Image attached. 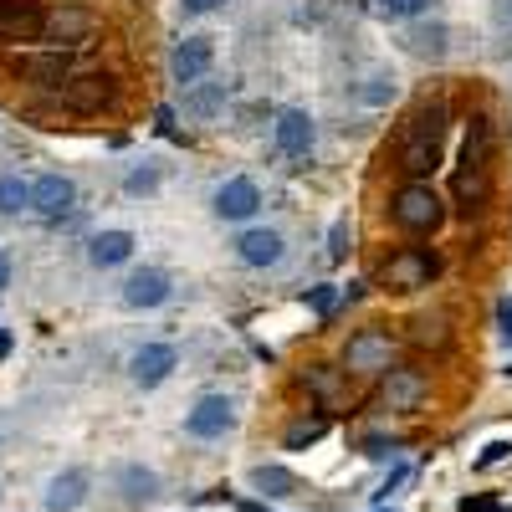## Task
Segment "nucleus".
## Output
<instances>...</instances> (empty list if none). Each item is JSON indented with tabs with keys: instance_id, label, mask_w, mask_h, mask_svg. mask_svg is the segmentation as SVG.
I'll use <instances>...</instances> for the list:
<instances>
[{
	"instance_id": "7ed1b4c3",
	"label": "nucleus",
	"mask_w": 512,
	"mask_h": 512,
	"mask_svg": "<svg viewBox=\"0 0 512 512\" xmlns=\"http://www.w3.org/2000/svg\"><path fill=\"white\" fill-rule=\"evenodd\" d=\"M390 216H395L400 231L420 236V231H436V226L446 221V210H441V195L425 185V180H405V185L395 190V200H390Z\"/></svg>"
},
{
	"instance_id": "473e14b6",
	"label": "nucleus",
	"mask_w": 512,
	"mask_h": 512,
	"mask_svg": "<svg viewBox=\"0 0 512 512\" xmlns=\"http://www.w3.org/2000/svg\"><path fill=\"white\" fill-rule=\"evenodd\" d=\"M180 6H185V16H210V11H221L226 0H180Z\"/></svg>"
},
{
	"instance_id": "9b49d317",
	"label": "nucleus",
	"mask_w": 512,
	"mask_h": 512,
	"mask_svg": "<svg viewBox=\"0 0 512 512\" xmlns=\"http://www.w3.org/2000/svg\"><path fill=\"white\" fill-rule=\"evenodd\" d=\"M256 210H262V190H256V180L236 175V180H226L216 190V216L221 221H251Z\"/></svg>"
},
{
	"instance_id": "4468645a",
	"label": "nucleus",
	"mask_w": 512,
	"mask_h": 512,
	"mask_svg": "<svg viewBox=\"0 0 512 512\" xmlns=\"http://www.w3.org/2000/svg\"><path fill=\"white\" fill-rule=\"evenodd\" d=\"M180 354L169 344H144L134 359H128V374H134V384H144V390H154V384H164L169 374H175Z\"/></svg>"
},
{
	"instance_id": "412c9836",
	"label": "nucleus",
	"mask_w": 512,
	"mask_h": 512,
	"mask_svg": "<svg viewBox=\"0 0 512 512\" xmlns=\"http://www.w3.org/2000/svg\"><path fill=\"white\" fill-rule=\"evenodd\" d=\"M221 108H226V82H190V93H185L190 118H216Z\"/></svg>"
},
{
	"instance_id": "7c9ffc66",
	"label": "nucleus",
	"mask_w": 512,
	"mask_h": 512,
	"mask_svg": "<svg viewBox=\"0 0 512 512\" xmlns=\"http://www.w3.org/2000/svg\"><path fill=\"white\" fill-rule=\"evenodd\" d=\"M497 333H502V344L512 349V297H502V308H497Z\"/></svg>"
},
{
	"instance_id": "72a5a7b5",
	"label": "nucleus",
	"mask_w": 512,
	"mask_h": 512,
	"mask_svg": "<svg viewBox=\"0 0 512 512\" xmlns=\"http://www.w3.org/2000/svg\"><path fill=\"white\" fill-rule=\"evenodd\" d=\"M303 379L313 384V390H318V395H333V384H338V379H333V374H323V369H308Z\"/></svg>"
},
{
	"instance_id": "ddd939ff",
	"label": "nucleus",
	"mask_w": 512,
	"mask_h": 512,
	"mask_svg": "<svg viewBox=\"0 0 512 512\" xmlns=\"http://www.w3.org/2000/svg\"><path fill=\"white\" fill-rule=\"evenodd\" d=\"M72 200H77V185L67 175H41L31 185V210H36V216H47V221H62L72 210Z\"/></svg>"
},
{
	"instance_id": "cd10ccee",
	"label": "nucleus",
	"mask_w": 512,
	"mask_h": 512,
	"mask_svg": "<svg viewBox=\"0 0 512 512\" xmlns=\"http://www.w3.org/2000/svg\"><path fill=\"white\" fill-rule=\"evenodd\" d=\"M308 308H313L318 318H328V313L338 308V287H313V292H308Z\"/></svg>"
},
{
	"instance_id": "f3484780",
	"label": "nucleus",
	"mask_w": 512,
	"mask_h": 512,
	"mask_svg": "<svg viewBox=\"0 0 512 512\" xmlns=\"http://www.w3.org/2000/svg\"><path fill=\"white\" fill-rule=\"evenodd\" d=\"M272 128H277V149H282V154H292V159H297V154H308V149H313V118H308L303 108L277 113V123H272Z\"/></svg>"
},
{
	"instance_id": "0eeeda50",
	"label": "nucleus",
	"mask_w": 512,
	"mask_h": 512,
	"mask_svg": "<svg viewBox=\"0 0 512 512\" xmlns=\"http://www.w3.org/2000/svg\"><path fill=\"white\" fill-rule=\"evenodd\" d=\"M41 26H47V6L41 0H0V47L41 41Z\"/></svg>"
},
{
	"instance_id": "5701e85b",
	"label": "nucleus",
	"mask_w": 512,
	"mask_h": 512,
	"mask_svg": "<svg viewBox=\"0 0 512 512\" xmlns=\"http://www.w3.org/2000/svg\"><path fill=\"white\" fill-rule=\"evenodd\" d=\"M21 210H31V185L6 175V180H0V216H21Z\"/></svg>"
},
{
	"instance_id": "6e6552de",
	"label": "nucleus",
	"mask_w": 512,
	"mask_h": 512,
	"mask_svg": "<svg viewBox=\"0 0 512 512\" xmlns=\"http://www.w3.org/2000/svg\"><path fill=\"white\" fill-rule=\"evenodd\" d=\"M236 425V405L226 395H200L190 410H185V436L190 441H221Z\"/></svg>"
},
{
	"instance_id": "f704fd0d",
	"label": "nucleus",
	"mask_w": 512,
	"mask_h": 512,
	"mask_svg": "<svg viewBox=\"0 0 512 512\" xmlns=\"http://www.w3.org/2000/svg\"><path fill=\"white\" fill-rule=\"evenodd\" d=\"M6 287H11V256L0 251V292H6Z\"/></svg>"
},
{
	"instance_id": "bb28decb",
	"label": "nucleus",
	"mask_w": 512,
	"mask_h": 512,
	"mask_svg": "<svg viewBox=\"0 0 512 512\" xmlns=\"http://www.w3.org/2000/svg\"><path fill=\"white\" fill-rule=\"evenodd\" d=\"M123 190L128 195H154L159 190V169H134V175L123 180Z\"/></svg>"
},
{
	"instance_id": "dca6fc26",
	"label": "nucleus",
	"mask_w": 512,
	"mask_h": 512,
	"mask_svg": "<svg viewBox=\"0 0 512 512\" xmlns=\"http://www.w3.org/2000/svg\"><path fill=\"white\" fill-rule=\"evenodd\" d=\"M123 303H128V308H159V303H169V277H164L159 267L134 272V277L123 282Z\"/></svg>"
},
{
	"instance_id": "f257e3e1",
	"label": "nucleus",
	"mask_w": 512,
	"mask_h": 512,
	"mask_svg": "<svg viewBox=\"0 0 512 512\" xmlns=\"http://www.w3.org/2000/svg\"><path fill=\"white\" fill-rule=\"evenodd\" d=\"M492 159H497L492 118L472 113V118H466V139H461V169H456V200H461L466 216L482 210L487 195H492Z\"/></svg>"
},
{
	"instance_id": "c9c22d12",
	"label": "nucleus",
	"mask_w": 512,
	"mask_h": 512,
	"mask_svg": "<svg viewBox=\"0 0 512 512\" xmlns=\"http://www.w3.org/2000/svg\"><path fill=\"white\" fill-rule=\"evenodd\" d=\"M11 354V333H0V359H6Z\"/></svg>"
},
{
	"instance_id": "423d86ee",
	"label": "nucleus",
	"mask_w": 512,
	"mask_h": 512,
	"mask_svg": "<svg viewBox=\"0 0 512 512\" xmlns=\"http://www.w3.org/2000/svg\"><path fill=\"white\" fill-rule=\"evenodd\" d=\"M16 72L36 88H62V82L77 77V47H52V41H41L36 52H21L16 57Z\"/></svg>"
},
{
	"instance_id": "2f4dec72",
	"label": "nucleus",
	"mask_w": 512,
	"mask_h": 512,
	"mask_svg": "<svg viewBox=\"0 0 512 512\" xmlns=\"http://www.w3.org/2000/svg\"><path fill=\"white\" fill-rule=\"evenodd\" d=\"M384 98H395V82L384 88V77H369V88H364V103H384Z\"/></svg>"
},
{
	"instance_id": "2eb2a0df",
	"label": "nucleus",
	"mask_w": 512,
	"mask_h": 512,
	"mask_svg": "<svg viewBox=\"0 0 512 512\" xmlns=\"http://www.w3.org/2000/svg\"><path fill=\"white\" fill-rule=\"evenodd\" d=\"M88 487H93V477L82 472V466H67V472L52 477V487H47V512H77L88 502Z\"/></svg>"
},
{
	"instance_id": "6ab92c4d",
	"label": "nucleus",
	"mask_w": 512,
	"mask_h": 512,
	"mask_svg": "<svg viewBox=\"0 0 512 512\" xmlns=\"http://www.w3.org/2000/svg\"><path fill=\"white\" fill-rule=\"evenodd\" d=\"M118 492H123V502H128V507H144V502H154V497H159V477L149 472V466L128 461V466H118Z\"/></svg>"
},
{
	"instance_id": "c85d7f7f",
	"label": "nucleus",
	"mask_w": 512,
	"mask_h": 512,
	"mask_svg": "<svg viewBox=\"0 0 512 512\" xmlns=\"http://www.w3.org/2000/svg\"><path fill=\"white\" fill-rule=\"evenodd\" d=\"M328 241H333L328 256H333V262H344V256H349V221H333V236Z\"/></svg>"
},
{
	"instance_id": "a878e982",
	"label": "nucleus",
	"mask_w": 512,
	"mask_h": 512,
	"mask_svg": "<svg viewBox=\"0 0 512 512\" xmlns=\"http://www.w3.org/2000/svg\"><path fill=\"white\" fill-rule=\"evenodd\" d=\"M379 6V16H390V21H410V16H420L431 0H374Z\"/></svg>"
},
{
	"instance_id": "f03ea898",
	"label": "nucleus",
	"mask_w": 512,
	"mask_h": 512,
	"mask_svg": "<svg viewBox=\"0 0 512 512\" xmlns=\"http://www.w3.org/2000/svg\"><path fill=\"white\" fill-rule=\"evenodd\" d=\"M441 139H446V108L441 103L415 108L400 128V139H395V169L405 180H425L441 159Z\"/></svg>"
},
{
	"instance_id": "b1692460",
	"label": "nucleus",
	"mask_w": 512,
	"mask_h": 512,
	"mask_svg": "<svg viewBox=\"0 0 512 512\" xmlns=\"http://www.w3.org/2000/svg\"><path fill=\"white\" fill-rule=\"evenodd\" d=\"M405 41H410L415 57H441V52H446V26H420V31H410Z\"/></svg>"
},
{
	"instance_id": "393cba45",
	"label": "nucleus",
	"mask_w": 512,
	"mask_h": 512,
	"mask_svg": "<svg viewBox=\"0 0 512 512\" xmlns=\"http://www.w3.org/2000/svg\"><path fill=\"white\" fill-rule=\"evenodd\" d=\"M323 431H328V420H323V415H318V420H303V425H292V431H287V451H303V446H313Z\"/></svg>"
},
{
	"instance_id": "4be33fe9",
	"label": "nucleus",
	"mask_w": 512,
	"mask_h": 512,
	"mask_svg": "<svg viewBox=\"0 0 512 512\" xmlns=\"http://www.w3.org/2000/svg\"><path fill=\"white\" fill-rule=\"evenodd\" d=\"M251 487L267 492V497H292V492H297V477L287 472V466H256V472H251Z\"/></svg>"
},
{
	"instance_id": "9d476101",
	"label": "nucleus",
	"mask_w": 512,
	"mask_h": 512,
	"mask_svg": "<svg viewBox=\"0 0 512 512\" xmlns=\"http://www.w3.org/2000/svg\"><path fill=\"white\" fill-rule=\"evenodd\" d=\"M384 384H379V400L390 405V410H400V415H410V410H420V400H425V374L420 369H384L379 374Z\"/></svg>"
},
{
	"instance_id": "39448f33",
	"label": "nucleus",
	"mask_w": 512,
	"mask_h": 512,
	"mask_svg": "<svg viewBox=\"0 0 512 512\" xmlns=\"http://www.w3.org/2000/svg\"><path fill=\"white\" fill-rule=\"evenodd\" d=\"M384 287H395V292H415V287H431L441 277V256L431 246H400L390 262H384Z\"/></svg>"
},
{
	"instance_id": "c756f323",
	"label": "nucleus",
	"mask_w": 512,
	"mask_h": 512,
	"mask_svg": "<svg viewBox=\"0 0 512 512\" xmlns=\"http://www.w3.org/2000/svg\"><path fill=\"white\" fill-rule=\"evenodd\" d=\"M507 456H512V446H507V441H492V446H482L477 466H482V472H487V466H497V461H507Z\"/></svg>"
},
{
	"instance_id": "1a4fd4ad",
	"label": "nucleus",
	"mask_w": 512,
	"mask_h": 512,
	"mask_svg": "<svg viewBox=\"0 0 512 512\" xmlns=\"http://www.w3.org/2000/svg\"><path fill=\"white\" fill-rule=\"evenodd\" d=\"M93 11H82V6H47V26H41V41H52V47H82V41L93 36Z\"/></svg>"
},
{
	"instance_id": "f8f14e48",
	"label": "nucleus",
	"mask_w": 512,
	"mask_h": 512,
	"mask_svg": "<svg viewBox=\"0 0 512 512\" xmlns=\"http://www.w3.org/2000/svg\"><path fill=\"white\" fill-rule=\"evenodd\" d=\"M210 62H216V41H210V36H185L180 47H175V57H169V67H175V82H185V88L210 72Z\"/></svg>"
},
{
	"instance_id": "a211bd4d",
	"label": "nucleus",
	"mask_w": 512,
	"mask_h": 512,
	"mask_svg": "<svg viewBox=\"0 0 512 512\" xmlns=\"http://www.w3.org/2000/svg\"><path fill=\"white\" fill-rule=\"evenodd\" d=\"M236 251H241V262H246V267H277L287 246H282V236H277V231L256 226V231H241Z\"/></svg>"
},
{
	"instance_id": "20e7f679",
	"label": "nucleus",
	"mask_w": 512,
	"mask_h": 512,
	"mask_svg": "<svg viewBox=\"0 0 512 512\" xmlns=\"http://www.w3.org/2000/svg\"><path fill=\"white\" fill-rule=\"evenodd\" d=\"M395 333L390 328H359L349 344H344V374H384L395 369Z\"/></svg>"
},
{
	"instance_id": "aec40b11",
	"label": "nucleus",
	"mask_w": 512,
	"mask_h": 512,
	"mask_svg": "<svg viewBox=\"0 0 512 512\" xmlns=\"http://www.w3.org/2000/svg\"><path fill=\"white\" fill-rule=\"evenodd\" d=\"M88 256H93V267H123L128 256H134V236L128 231H98L88 241Z\"/></svg>"
}]
</instances>
